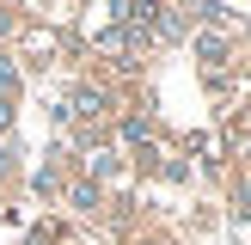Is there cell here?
I'll return each instance as SVG.
<instances>
[{
	"mask_svg": "<svg viewBox=\"0 0 251 245\" xmlns=\"http://www.w3.org/2000/svg\"><path fill=\"white\" fill-rule=\"evenodd\" d=\"M68 110H74L80 122L104 117V92H98V86H74V92H68Z\"/></svg>",
	"mask_w": 251,
	"mask_h": 245,
	"instance_id": "obj_1",
	"label": "cell"
},
{
	"mask_svg": "<svg viewBox=\"0 0 251 245\" xmlns=\"http://www.w3.org/2000/svg\"><path fill=\"white\" fill-rule=\"evenodd\" d=\"M68 202H74V208H98V184H92V178H80V184L68 190Z\"/></svg>",
	"mask_w": 251,
	"mask_h": 245,
	"instance_id": "obj_2",
	"label": "cell"
},
{
	"mask_svg": "<svg viewBox=\"0 0 251 245\" xmlns=\"http://www.w3.org/2000/svg\"><path fill=\"white\" fill-rule=\"evenodd\" d=\"M12 86H19V74H12V61H6V55H0V98H6V92H12Z\"/></svg>",
	"mask_w": 251,
	"mask_h": 245,
	"instance_id": "obj_3",
	"label": "cell"
},
{
	"mask_svg": "<svg viewBox=\"0 0 251 245\" xmlns=\"http://www.w3.org/2000/svg\"><path fill=\"white\" fill-rule=\"evenodd\" d=\"M6 122H12V104H6V98H0V129H6Z\"/></svg>",
	"mask_w": 251,
	"mask_h": 245,
	"instance_id": "obj_4",
	"label": "cell"
},
{
	"mask_svg": "<svg viewBox=\"0 0 251 245\" xmlns=\"http://www.w3.org/2000/svg\"><path fill=\"white\" fill-rule=\"evenodd\" d=\"M6 159H12V153H6V147H0V178H6Z\"/></svg>",
	"mask_w": 251,
	"mask_h": 245,
	"instance_id": "obj_5",
	"label": "cell"
}]
</instances>
